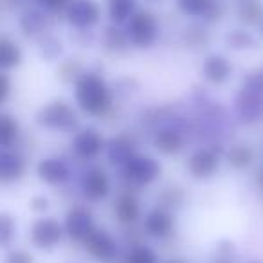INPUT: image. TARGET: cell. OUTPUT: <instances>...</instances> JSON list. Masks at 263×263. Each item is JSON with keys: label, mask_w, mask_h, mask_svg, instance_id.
Returning a JSON list of instances; mask_svg holds the SVG:
<instances>
[{"label": "cell", "mask_w": 263, "mask_h": 263, "mask_svg": "<svg viewBox=\"0 0 263 263\" xmlns=\"http://www.w3.org/2000/svg\"><path fill=\"white\" fill-rule=\"evenodd\" d=\"M159 200H161V208L179 209V208H182L184 200H186V193H184L180 187L172 186V187H166V190L159 195Z\"/></svg>", "instance_id": "obj_32"}, {"label": "cell", "mask_w": 263, "mask_h": 263, "mask_svg": "<svg viewBox=\"0 0 263 263\" xmlns=\"http://www.w3.org/2000/svg\"><path fill=\"white\" fill-rule=\"evenodd\" d=\"M26 173V159L13 148L0 150V180L4 184L16 182Z\"/></svg>", "instance_id": "obj_18"}, {"label": "cell", "mask_w": 263, "mask_h": 263, "mask_svg": "<svg viewBox=\"0 0 263 263\" xmlns=\"http://www.w3.org/2000/svg\"><path fill=\"white\" fill-rule=\"evenodd\" d=\"M106 11H108V20L114 26H126L128 20L136 15L137 6L136 0H108V6H106Z\"/></svg>", "instance_id": "obj_24"}, {"label": "cell", "mask_w": 263, "mask_h": 263, "mask_svg": "<svg viewBox=\"0 0 263 263\" xmlns=\"http://www.w3.org/2000/svg\"><path fill=\"white\" fill-rule=\"evenodd\" d=\"M234 112L243 124H254L263 119V70L249 74L241 81L234 98Z\"/></svg>", "instance_id": "obj_2"}, {"label": "cell", "mask_w": 263, "mask_h": 263, "mask_svg": "<svg viewBox=\"0 0 263 263\" xmlns=\"http://www.w3.org/2000/svg\"><path fill=\"white\" fill-rule=\"evenodd\" d=\"M128 40L137 49H150L159 40V22L157 16L148 9H137L136 15L124 26Z\"/></svg>", "instance_id": "obj_4"}, {"label": "cell", "mask_w": 263, "mask_h": 263, "mask_svg": "<svg viewBox=\"0 0 263 263\" xmlns=\"http://www.w3.org/2000/svg\"><path fill=\"white\" fill-rule=\"evenodd\" d=\"M259 29H261V34H263V24H261V26H259Z\"/></svg>", "instance_id": "obj_40"}, {"label": "cell", "mask_w": 263, "mask_h": 263, "mask_svg": "<svg viewBox=\"0 0 263 263\" xmlns=\"http://www.w3.org/2000/svg\"><path fill=\"white\" fill-rule=\"evenodd\" d=\"M15 236H16L15 220H13V216H9L8 213H2V215H0V245H2V247H9Z\"/></svg>", "instance_id": "obj_33"}, {"label": "cell", "mask_w": 263, "mask_h": 263, "mask_svg": "<svg viewBox=\"0 0 263 263\" xmlns=\"http://www.w3.org/2000/svg\"><path fill=\"white\" fill-rule=\"evenodd\" d=\"M254 263H263V261H254Z\"/></svg>", "instance_id": "obj_41"}, {"label": "cell", "mask_w": 263, "mask_h": 263, "mask_svg": "<svg viewBox=\"0 0 263 263\" xmlns=\"http://www.w3.org/2000/svg\"><path fill=\"white\" fill-rule=\"evenodd\" d=\"M34 2L40 4V6H44V8L49 9V11L58 13V11H65L72 0H34Z\"/></svg>", "instance_id": "obj_36"}, {"label": "cell", "mask_w": 263, "mask_h": 263, "mask_svg": "<svg viewBox=\"0 0 263 263\" xmlns=\"http://www.w3.org/2000/svg\"><path fill=\"white\" fill-rule=\"evenodd\" d=\"M18 27L29 38L42 36L49 27L47 15L38 8H26L18 16Z\"/></svg>", "instance_id": "obj_21"}, {"label": "cell", "mask_w": 263, "mask_h": 263, "mask_svg": "<svg viewBox=\"0 0 263 263\" xmlns=\"http://www.w3.org/2000/svg\"><path fill=\"white\" fill-rule=\"evenodd\" d=\"M157 252L148 245H134L128 249L124 263H157Z\"/></svg>", "instance_id": "obj_30"}, {"label": "cell", "mask_w": 263, "mask_h": 263, "mask_svg": "<svg viewBox=\"0 0 263 263\" xmlns=\"http://www.w3.org/2000/svg\"><path fill=\"white\" fill-rule=\"evenodd\" d=\"M20 137V124L9 114L0 116V148H13Z\"/></svg>", "instance_id": "obj_26"}, {"label": "cell", "mask_w": 263, "mask_h": 263, "mask_svg": "<svg viewBox=\"0 0 263 263\" xmlns=\"http://www.w3.org/2000/svg\"><path fill=\"white\" fill-rule=\"evenodd\" d=\"M177 8L187 16L218 22L226 13L223 0H175Z\"/></svg>", "instance_id": "obj_13"}, {"label": "cell", "mask_w": 263, "mask_h": 263, "mask_svg": "<svg viewBox=\"0 0 263 263\" xmlns=\"http://www.w3.org/2000/svg\"><path fill=\"white\" fill-rule=\"evenodd\" d=\"M49 205H51L49 204V198L44 197V195H34L29 200V208L34 213H45L49 209Z\"/></svg>", "instance_id": "obj_37"}, {"label": "cell", "mask_w": 263, "mask_h": 263, "mask_svg": "<svg viewBox=\"0 0 263 263\" xmlns=\"http://www.w3.org/2000/svg\"><path fill=\"white\" fill-rule=\"evenodd\" d=\"M114 215L121 226L137 223V220L141 218V204L136 195L128 193V191L117 195L116 202H114Z\"/></svg>", "instance_id": "obj_20"}, {"label": "cell", "mask_w": 263, "mask_h": 263, "mask_svg": "<svg viewBox=\"0 0 263 263\" xmlns=\"http://www.w3.org/2000/svg\"><path fill=\"white\" fill-rule=\"evenodd\" d=\"M223 42L231 51H249V49L256 47V38L247 29H233L226 34Z\"/></svg>", "instance_id": "obj_27"}, {"label": "cell", "mask_w": 263, "mask_h": 263, "mask_svg": "<svg viewBox=\"0 0 263 263\" xmlns=\"http://www.w3.org/2000/svg\"><path fill=\"white\" fill-rule=\"evenodd\" d=\"M184 40H186V44L193 45V47H204L209 42V34L208 31L200 29V27H193V29H190L184 34Z\"/></svg>", "instance_id": "obj_34"}, {"label": "cell", "mask_w": 263, "mask_h": 263, "mask_svg": "<svg viewBox=\"0 0 263 263\" xmlns=\"http://www.w3.org/2000/svg\"><path fill=\"white\" fill-rule=\"evenodd\" d=\"M81 245H83L85 251H87L92 258L101 263L114 261L117 256V243H116V240H114V236L110 233H106L105 229H99V227H96Z\"/></svg>", "instance_id": "obj_12"}, {"label": "cell", "mask_w": 263, "mask_h": 263, "mask_svg": "<svg viewBox=\"0 0 263 263\" xmlns=\"http://www.w3.org/2000/svg\"><path fill=\"white\" fill-rule=\"evenodd\" d=\"M78 123L80 119H78L76 110L63 99H54L36 112V124L45 130L69 134V132L76 130Z\"/></svg>", "instance_id": "obj_3"}, {"label": "cell", "mask_w": 263, "mask_h": 263, "mask_svg": "<svg viewBox=\"0 0 263 263\" xmlns=\"http://www.w3.org/2000/svg\"><path fill=\"white\" fill-rule=\"evenodd\" d=\"M36 175L49 186H62L70 179V168L60 157H44L36 164Z\"/></svg>", "instance_id": "obj_16"}, {"label": "cell", "mask_w": 263, "mask_h": 263, "mask_svg": "<svg viewBox=\"0 0 263 263\" xmlns=\"http://www.w3.org/2000/svg\"><path fill=\"white\" fill-rule=\"evenodd\" d=\"M144 231L148 236L157 238V240L170 238L175 231V218L172 211L166 208H154L144 216Z\"/></svg>", "instance_id": "obj_15"}, {"label": "cell", "mask_w": 263, "mask_h": 263, "mask_svg": "<svg viewBox=\"0 0 263 263\" xmlns=\"http://www.w3.org/2000/svg\"><path fill=\"white\" fill-rule=\"evenodd\" d=\"M136 141L128 136H116L106 143V157H108L110 164L117 166V168H123L128 161H130L136 152Z\"/></svg>", "instance_id": "obj_19"}, {"label": "cell", "mask_w": 263, "mask_h": 263, "mask_svg": "<svg viewBox=\"0 0 263 263\" xmlns=\"http://www.w3.org/2000/svg\"><path fill=\"white\" fill-rule=\"evenodd\" d=\"M63 54V44L52 34H42L38 38V56L45 62H54Z\"/></svg>", "instance_id": "obj_29"}, {"label": "cell", "mask_w": 263, "mask_h": 263, "mask_svg": "<svg viewBox=\"0 0 263 263\" xmlns=\"http://www.w3.org/2000/svg\"><path fill=\"white\" fill-rule=\"evenodd\" d=\"M22 49H20V45L16 42H13L8 36L0 40V69H2V72L16 69L22 63Z\"/></svg>", "instance_id": "obj_23"}, {"label": "cell", "mask_w": 263, "mask_h": 263, "mask_svg": "<svg viewBox=\"0 0 263 263\" xmlns=\"http://www.w3.org/2000/svg\"><path fill=\"white\" fill-rule=\"evenodd\" d=\"M152 143H154L155 150L159 154L177 155L186 146V136H184V132L179 126H175V124H166V126H161L159 130H155Z\"/></svg>", "instance_id": "obj_14"}, {"label": "cell", "mask_w": 263, "mask_h": 263, "mask_svg": "<svg viewBox=\"0 0 263 263\" xmlns=\"http://www.w3.org/2000/svg\"><path fill=\"white\" fill-rule=\"evenodd\" d=\"M166 263H186V261H182V259H170V261H166Z\"/></svg>", "instance_id": "obj_39"}, {"label": "cell", "mask_w": 263, "mask_h": 263, "mask_svg": "<svg viewBox=\"0 0 263 263\" xmlns=\"http://www.w3.org/2000/svg\"><path fill=\"white\" fill-rule=\"evenodd\" d=\"M65 18L74 29L90 31L101 20V8L96 0H72L65 9Z\"/></svg>", "instance_id": "obj_7"}, {"label": "cell", "mask_w": 263, "mask_h": 263, "mask_svg": "<svg viewBox=\"0 0 263 263\" xmlns=\"http://www.w3.org/2000/svg\"><path fill=\"white\" fill-rule=\"evenodd\" d=\"M74 101L90 117H103L112 110L114 94L105 78L98 72H83L74 83Z\"/></svg>", "instance_id": "obj_1"}, {"label": "cell", "mask_w": 263, "mask_h": 263, "mask_svg": "<svg viewBox=\"0 0 263 263\" xmlns=\"http://www.w3.org/2000/svg\"><path fill=\"white\" fill-rule=\"evenodd\" d=\"M83 65L78 62L76 58H69L60 65L58 69V78L63 81V83H76L78 78L83 74Z\"/></svg>", "instance_id": "obj_31"}, {"label": "cell", "mask_w": 263, "mask_h": 263, "mask_svg": "<svg viewBox=\"0 0 263 263\" xmlns=\"http://www.w3.org/2000/svg\"><path fill=\"white\" fill-rule=\"evenodd\" d=\"M63 236H65V229L63 223H60L52 216H44L38 218L36 222L31 226L29 231V240L31 245L38 251H54L60 243H62Z\"/></svg>", "instance_id": "obj_6"}, {"label": "cell", "mask_w": 263, "mask_h": 263, "mask_svg": "<svg viewBox=\"0 0 263 263\" xmlns=\"http://www.w3.org/2000/svg\"><path fill=\"white\" fill-rule=\"evenodd\" d=\"M236 18L241 26L252 27L263 24V2L261 0H240L236 8Z\"/></svg>", "instance_id": "obj_22"}, {"label": "cell", "mask_w": 263, "mask_h": 263, "mask_svg": "<svg viewBox=\"0 0 263 263\" xmlns=\"http://www.w3.org/2000/svg\"><path fill=\"white\" fill-rule=\"evenodd\" d=\"M70 148L76 157L83 161H94L106 150V141L96 128H83L76 132V136L70 141Z\"/></svg>", "instance_id": "obj_11"}, {"label": "cell", "mask_w": 263, "mask_h": 263, "mask_svg": "<svg viewBox=\"0 0 263 263\" xmlns=\"http://www.w3.org/2000/svg\"><path fill=\"white\" fill-rule=\"evenodd\" d=\"M150 2H155V0H150Z\"/></svg>", "instance_id": "obj_42"}, {"label": "cell", "mask_w": 263, "mask_h": 263, "mask_svg": "<svg viewBox=\"0 0 263 263\" xmlns=\"http://www.w3.org/2000/svg\"><path fill=\"white\" fill-rule=\"evenodd\" d=\"M11 94V81L8 72H0V105H4Z\"/></svg>", "instance_id": "obj_38"}, {"label": "cell", "mask_w": 263, "mask_h": 263, "mask_svg": "<svg viewBox=\"0 0 263 263\" xmlns=\"http://www.w3.org/2000/svg\"><path fill=\"white\" fill-rule=\"evenodd\" d=\"M4 263H34L33 254H29L27 251H22V249H13L6 254Z\"/></svg>", "instance_id": "obj_35"}, {"label": "cell", "mask_w": 263, "mask_h": 263, "mask_svg": "<svg viewBox=\"0 0 263 263\" xmlns=\"http://www.w3.org/2000/svg\"><path fill=\"white\" fill-rule=\"evenodd\" d=\"M80 190L83 197L90 202H101L112 191V182L110 177L101 166H90L85 170V173L80 179Z\"/></svg>", "instance_id": "obj_9"}, {"label": "cell", "mask_w": 263, "mask_h": 263, "mask_svg": "<svg viewBox=\"0 0 263 263\" xmlns=\"http://www.w3.org/2000/svg\"><path fill=\"white\" fill-rule=\"evenodd\" d=\"M202 76L211 85H223L233 74V65L223 54L213 52L208 54L202 62Z\"/></svg>", "instance_id": "obj_17"}, {"label": "cell", "mask_w": 263, "mask_h": 263, "mask_svg": "<svg viewBox=\"0 0 263 263\" xmlns=\"http://www.w3.org/2000/svg\"><path fill=\"white\" fill-rule=\"evenodd\" d=\"M63 229H65V236H69L76 243H83L88 234L96 229L94 216L87 208L74 205L67 211L65 220H63Z\"/></svg>", "instance_id": "obj_10"}, {"label": "cell", "mask_w": 263, "mask_h": 263, "mask_svg": "<svg viewBox=\"0 0 263 263\" xmlns=\"http://www.w3.org/2000/svg\"><path fill=\"white\" fill-rule=\"evenodd\" d=\"M124 180L130 182L132 186L137 187H146L150 184H154L155 180L161 177L162 166L157 159H154L152 155H143L136 154L126 164L121 168Z\"/></svg>", "instance_id": "obj_5"}, {"label": "cell", "mask_w": 263, "mask_h": 263, "mask_svg": "<svg viewBox=\"0 0 263 263\" xmlns=\"http://www.w3.org/2000/svg\"><path fill=\"white\" fill-rule=\"evenodd\" d=\"M103 44H105L106 51L116 52V54L117 52L126 51L128 45H132L130 40H128V36H126V33L121 31L117 26H114V24L110 27H106L105 33H103Z\"/></svg>", "instance_id": "obj_28"}, {"label": "cell", "mask_w": 263, "mask_h": 263, "mask_svg": "<svg viewBox=\"0 0 263 263\" xmlns=\"http://www.w3.org/2000/svg\"><path fill=\"white\" fill-rule=\"evenodd\" d=\"M190 175L195 180H209L220 168V152L213 146H202L190 155L186 164Z\"/></svg>", "instance_id": "obj_8"}, {"label": "cell", "mask_w": 263, "mask_h": 263, "mask_svg": "<svg viewBox=\"0 0 263 263\" xmlns=\"http://www.w3.org/2000/svg\"><path fill=\"white\" fill-rule=\"evenodd\" d=\"M226 162L236 172L247 170L254 162V150L247 144H233L226 152Z\"/></svg>", "instance_id": "obj_25"}]
</instances>
